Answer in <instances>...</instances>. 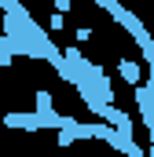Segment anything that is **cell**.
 Masks as SVG:
<instances>
[{
  "label": "cell",
  "mask_w": 154,
  "mask_h": 157,
  "mask_svg": "<svg viewBox=\"0 0 154 157\" xmlns=\"http://www.w3.org/2000/svg\"><path fill=\"white\" fill-rule=\"evenodd\" d=\"M117 70H121V77L128 80V84H132V88H136V84H143V70H140V66H136V62H128V59H125V62H121V66H117Z\"/></svg>",
  "instance_id": "1"
},
{
  "label": "cell",
  "mask_w": 154,
  "mask_h": 157,
  "mask_svg": "<svg viewBox=\"0 0 154 157\" xmlns=\"http://www.w3.org/2000/svg\"><path fill=\"white\" fill-rule=\"evenodd\" d=\"M11 55H15V51H11L7 37H0V66H7V62H11Z\"/></svg>",
  "instance_id": "2"
}]
</instances>
